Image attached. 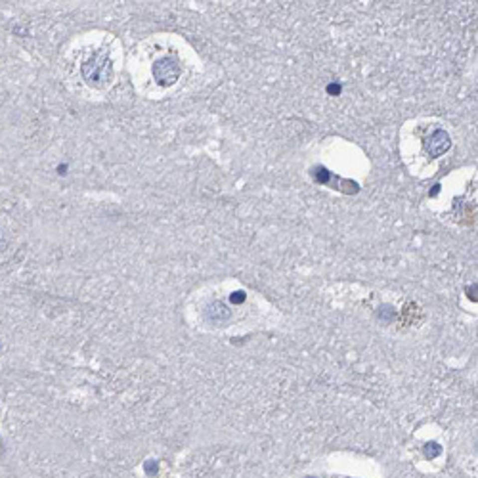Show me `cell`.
Wrapping results in <instances>:
<instances>
[{
  "label": "cell",
  "instance_id": "4",
  "mask_svg": "<svg viewBox=\"0 0 478 478\" xmlns=\"http://www.w3.org/2000/svg\"><path fill=\"white\" fill-rule=\"evenodd\" d=\"M146 469H148V473H151V471H153V473H157V463H153V467H151V465H148Z\"/></svg>",
  "mask_w": 478,
  "mask_h": 478
},
{
  "label": "cell",
  "instance_id": "3",
  "mask_svg": "<svg viewBox=\"0 0 478 478\" xmlns=\"http://www.w3.org/2000/svg\"><path fill=\"white\" fill-rule=\"evenodd\" d=\"M425 454H427V457H436L440 454V448H438V444H427Z\"/></svg>",
  "mask_w": 478,
  "mask_h": 478
},
{
  "label": "cell",
  "instance_id": "1",
  "mask_svg": "<svg viewBox=\"0 0 478 478\" xmlns=\"http://www.w3.org/2000/svg\"><path fill=\"white\" fill-rule=\"evenodd\" d=\"M153 77L161 86H169L180 77V65L174 57H163L153 65Z\"/></svg>",
  "mask_w": 478,
  "mask_h": 478
},
{
  "label": "cell",
  "instance_id": "2",
  "mask_svg": "<svg viewBox=\"0 0 478 478\" xmlns=\"http://www.w3.org/2000/svg\"><path fill=\"white\" fill-rule=\"evenodd\" d=\"M90 69H94L92 73H88V75H84V79L88 80L90 84H96L98 86V80H102V77H100V71H103L105 75H111V69H109V63H107V59L105 57H102V59H98V57H92V59H88L84 65H82V71H90ZM103 82V80H102Z\"/></svg>",
  "mask_w": 478,
  "mask_h": 478
}]
</instances>
